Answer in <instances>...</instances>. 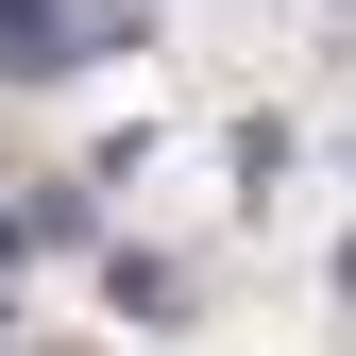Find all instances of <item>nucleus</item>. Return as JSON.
Wrapping results in <instances>:
<instances>
[{
  "mask_svg": "<svg viewBox=\"0 0 356 356\" xmlns=\"http://www.w3.org/2000/svg\"><path fill=\"white\" fill-rule=\"evenodd\" d=\"M102 51H136L119 0H0V68H17V85H68V68H102Z\"/></svg>",
  "mask_w": 356,
  "mask_h": 356,
  "instance_id": "obj_1",
  "label": "nucleus"
},
{
  "mask_svg": "<svg viewBox=\"0 0 356 356\" xmlns=\"http://www.w3.org/2000/svg\"><path fill=\"white\" fill-rule=\"evenodd\" d=\"M34 238H51V204H34V187H17V170H0V272H17V254H34Z\"/></svg>",
  "mask_w": 356,
  "mask_h": 356,
  "instance_id": "obj_2",
  "label": "nucleus"
}]
</instances>
